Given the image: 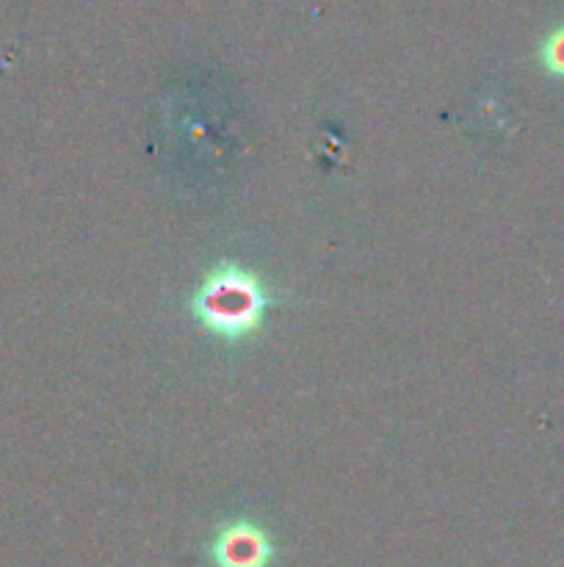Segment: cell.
<instances>
[{
    "label": "cell",
    "mask_w": 564,
    "mask_h": 567,
    "mask_svg": "<svg viewBox=\"0 0 564 567\" xmlns=\"http://www.w3.org/2000/svg\"><path fill=\"white\" fill-rule=\"evenodd\" d=\"M276 299L252 269L221 260L205 275L191 297V313L210 336L238 343L263 327L265 308Z\"/></svg>",
    "instance_id": "cell-1"
},
{
    "label": "cell",
    "mask_w": 564,
    "mask_h": 567,
    "mask_svg": "<svg viewBox=\"0 0 564 567\" xmlns=\"http://www.w3.org/2000/svg\"><path fill=\"white\" fill-rule=\"evenodd\" d=\"M208 554L213 567H271L276 546L263 526L236 518L216 532Z\"/></svg>",
    "instance_id": "cell-2"
},
{
    "label": "cell",
    "mask_w": 564,
    "mask_h": 567,
    "mask_svg": "<svg viewBox=\"0 0 564 567\" xmlns=\"http://www.w3.org/2000/svg\"><path fill=\"white\" fill-rule=\"evenodd\" d=\"M542 59H545L547 70L556 72V75H564V28L547 39L545 50H542Z\"/></svg>",
    "instance_id": "cell-3"
}]
</instances>
